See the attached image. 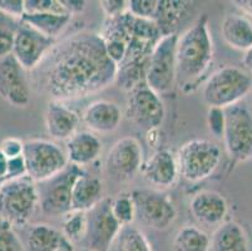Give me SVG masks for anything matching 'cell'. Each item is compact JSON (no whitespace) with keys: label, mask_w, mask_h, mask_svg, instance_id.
<instances>
[{"label":"cell","mask_w":252,"mask_h":251,"mask_svg":"<svg viewBox=\"0 0 252 251\" xmlns=\"http://www.w3.org/2000/svg\"><path fill=\"white\" fill-rule=\"evenodd\" d=\"M36 72V87L56 101L83 98L113 84L117 64L99 34L79 32L54 45Z\"/></svg>","instance_id":"1"},{"label":"cell","mask_w":252,"mask_h":251,"mask_svg":"<svg viewBox=\"0 0 252 251\" xmlns=\"http://www.w3.org/2000/svg\"><path fill=\"white\" fill-rule=\"evenodd\" d=\"M214 61V41L207 15L197 18L178 34L176 45V83L185 93H192Z\"/></svg>","instance_id":"2"},{"label":"cell","mask_w":252,"mask_h":251,"mask_svg":"<svg viewBox=\"0 0 252 251\" xmlns=\"http://www.w3.org/2000/svg\"><path fill=\"white\" fill-rule=\"evenodd\" d=\"M38 206L36 183L27 175L0 183V217L14 229L28 224Z\"/></svg>","instance_id":"3"},{"label":"cell","mask_w":252,"mask_h":251,"mask_svg":"<svg viewBox=\"0 0 252 251\" xmlns=\"http://www.w3.org/2000/svg\"><path fill=\"white\" fill-rule=\"evenodd\" d=\"M252 88V77L233 66L215 71L203 84V102L210 107L224 108L241 102Z\"/></svg>","instance_id":"4"},{"label":"cell","mask_w":252,"mask_h":251,"mask_svg":"<svg viewBox=\"0 0 252 251\" xmlns=\"http://www.w3.org/2000/svg\"><path fill=\"white\" fill-rule=\"evenodd\" d=\"M178 172L189 182H200L214 175L221 162L219 144L210 140H191L178 149Z\"/></svg>","instance_id":"5"},{"label":"cell","mask_w":252,"mask_h":251,"mask_svg":"<svg viewBox=\"0 0 252 251\" xmlns=\"http://www.w3.org/2000/svg\"><path fill=\"white\" fill-rule=\"evenodd\" d=\"M27 176L35 183L43 182L58 175L68 166L67 153L58 143L44 140L32 138L23 144Z\"/></svg>","instance_id":"6"},{"label":"cell","mask_w":252,"mask_h":251,"mask_svg":"<svg viewBox=\"0 0 252 251\" xmlns=\"http://www.w3.org/2000/svg\"><path fill=\"white\" fill-rule=\"evenodd\" d=\"M84 172L78 166H68L52 179L36 183L39 207L48 216H64L72 211V191L75 181Z\"/></svg>","instance_id":"7"},{"label":"cell","mask_w":252,"mask_h":251,"mask_svg":"<svg viewBox=\"0 0 252 251\" xmlns=\"http://www.w3.org/2000/svg\"><path fill=\"white\" fill-rule=\"evenodd\" d=\"M178 33L163 36L151 52L146 68V84L157 94H166L176 84V45Z\"/></svg>","instance_id":"8"},{"label":"cell","mask_w":252,"mask_h":251,"mask_svg":"<svg viewBox=\"0 0 252 251\" xmlns=\"http://www.w3.org/2000/svg\"><path fill=\"white\" fill-rule=\"evenodd\" d=\"M223 142L228 156L235 162L252 158V112L246 105L237 103L224 108Z\"/></svg>","instance_id":"9"},{"label":"cell","mask_w":252,"mask_h":251,"mask_svg":"<svg viewBox=\"0 0 252 251\" xmlns=\"http://www.w3.org/2000/svg\"><path fill=\"white\" fill-rule=\"evenodd\" d=\"M136 209V218L151 229L166 230L177 218V210L171 197L155 188H138L130 192Z\"/></svg>","instance_id":"10"},{"label":"cell","mask_w":252,"mask_h":251,"mask_svg":"<svg viewBox=\"0 0 252 251\" xmlns=\"http://www.w3.org/2000/svg\"><path fill=\"white\" fill-rule=\"evenodd\" d=\"M126 116L137 127L147 132L157 131L166 118V107L161 96L142 83L128 92Z\"/></svg>","instance_id":"11"},{"label":"cell","mask_w":252,"mask_h":251,"mask_svg":"<svg viewBox=\"0 0 252 251\" xmlns=\"http://www.w3.org/2000/svg\"><path fill=\"white\" fill-rule=\"evenodd\" d=\"M112 197H103L95 206L86 213L87 227L84 248L91 251H109L116 241L122 225L112 214Z\"/></svg>","instance_id":"12"},{"label":"cell","mask_w":252,"mask_h":251,"mask_svg":"<svg viewBox=\"0 0 252 251\" xmlns=\"http://www.w3.org/2000/svg\"><path fill=\"white\" fill-rule=\"evenodd\" d=\"M56 45V40L38 32L28 23L20 20L15 33L11 54L18 63L27 71L33 72L38 68L50 50Z\"/></svg>","instance_id":"13"},{"label":"cell","mask_w":252,"mask_h":251,"mask_svg":"<svg viewBox=\"0 0 252 251\" xmlns=\"http://www.w3.org/2000/svg\"><path fill=\"white\" fill-rule=\"evenodd\" d=\"M143 165V149L134 137H123L116 142L105 157V170L118 182H128L137 176Z\"/></svg>","instance_id":"14"},{"label":"cell","mask_w":252,"mask_h":251,"mask_svg":"<svg viewBox=\"0 0 252 251\" xmlns=\"http://www.w3.org/2000/svg\"><path fill=\"white\" fill-rule=\"evenodd\" d=\"M0 97L19 108L31 102V79L13 54L0 58Z\"/></svg>","instance_id":"15"},{"label":"cell","mask_w":252,"mask_h":251,"mask_svg":"<svg viewBox=\"0 0 252 251\" xmlns=\"http://www.w3.org/2000/svg\"><path fill=\"white\" fill-rule=\"evenodd\" d=\"M142 175L150 185L156 190L163 191L176 185L178 172L177 158L168 148H159L142 165Z\"/></svg>","instance_id":"16"},{"label":"cell","mask_w":252,"mask_h":251,"mask_svg":"<svg viewBox=\"0 0 252 251\" xmlns=\"http://www.w3.org/2000/svg\"><path fill=\"white\" fill-rule=\"evenodd\" d=\"M189 211L200 225L217 229L226 220L228 205L221 193L212 190H202L192 196Z\"/></svg>","instance_id":"17"},{"label":"cell","mask_w":252,"mask_h":251,"mask_svg":"<svg viewBox=\"0 0 252 251\" xmlns=\"http://www.w3.org/2000/svg\"><path fill=\"white\" fill-rule=\"evenodd\" d=\"M81 117L62 101L50 100L45 109V128L48 135L58 141H68L78 132Z\"/></svg>","instance_id":"18"},{"label":"cell","mask_w":252,"mask_h":251,"mask_svg":"<svg viewBox=\"0 0 252 251\" xmlns=\"http://www.w3.org/2000/svg\"><path fill=\"white\" fill-rule=\"evenodd\" d=\"M82 119L91 132L111 133L119 127L122 110L111 101L99 100L91 103L84 109Z\"/></svg>","instance_id":"19"},{"label":"cell","mask_w":252,"mask_h":251,"mask_svg":"<svg viewBox=\"0 0 252 251\" xmlns=\"http://www.w3.org/2000/svg\"><path fill=\"white\" fill-rule=\"evenodd\" d=\"M102 149V141L91 131H78L65 143L68 162L81 169L94 162Z\"/></svg>","instance_id":"20"},{"label":"cell","mask_w":252,"mask_h":251,"mask_svg":"<svg viewBox=\"0 0 252 251\" xmlns=\"http://www.w3.org/2000/svg\"><path fill=\"white\" fill-rule=\"evenodd\" d=\"M221 34L226 44L237 50H249L252 47V23L242 14L230 13L221 23Z\"/></svg>","instance_id":"21"},{"label":"cell","mask_w":252,"mask_h":251,"mask_svg":"<svg viewBox=\"0 0 252 251\" xmlns=\"http://www.w3.org/2000/svg\"><path fill=\"white\" fill-rule=\"evenodd\" d=\"M103 199V182L86 171L78 177L72 191V210L87 213Z\"/></svg>","instance_id":"22"},{"label":"cell","mask_w":252,"mask_h":251,"mask_svg":"<svg viewBox=\"0 0 252 251\" xmlns=\"http://www.w3.org/2000/svg\"><path fill=\"white\" fill-rule=\"evenodd\" d=\"M208 251H249L244 227L236 221H224L211 236Z\"/></svg>","instance_id":"23"},{"label":"cell","mask_w":252,"mask_h":251,"mask_svg":"<svg viewBox=\"0 0 252 251\" xmlns=\"http://www.w3.org/2000/svg\"><path fill=\"white\" fill-rule=\"evenodd\" d=\"M192 6L191 1L178 0H158V6L153 22L158 27L161 36L177 33L180 23L185 20Z\"/></svg>","instance_id":"24"},{"label":"cell","mask_w":252,"mask_h":251,"mask_svg":"<svg viewBox=\"0 0 252 251\" xmlns=\"http://www.w3.org/2000/svg\"><path fill=\"white\" fill-rule=\"evenodd\" d=\"M68 241L59 230L48 224H34L28 227L25 251H59Z\"/></svg>","instance_id":"25"},{"label":"cell","mask_w":252,"mask_h":251,"mask_svg":"<svg viewBox=\"0 0 252 251\" xmlns=\"http://www.w3.org/2000/svg\"><path fill=\"white\" fill-rule=\"evenodd\" d=\"M23 22L28 23L36 31L44 36L56 40L59 36L68 27L72 20L70 14H54V13H36L24 14L22 18Z\"/></svg>","instance_id":"26"},{"label":"cell","mask_w":252,"mask_h":251,"mask_svg":"<svg viewBox=\"0 0 252 251\" xmlns=\"http://www.w3.org/2000/svg\"><path fill=\"white\" fill-rule=\"evenodd\" d=\"M211 236L194 225H186L177 231L173 240L175 251H208Z\"/></svg>","instance_id":"27"},{"label":"cell","mask_w":252,"mask_h":251,"mask_svg":"<svg viewBox=\"0 0 252 251\" xmlns=\"http://www.w3.org/2000/svg\"><path fill=\"white\" fill-rule=\"evenodd\" d=\"M114 244L117 251H153L147 236L132 224L122 226Z\"/></svg>","instance_id":"28"},{"label":"cell","mask_w":252,"mask_h":251,"mask_svg":"<svg viewBox=\"0 0 252 251\" xmlns=\"http://www.w3.org/2000/svg\"><path fill=\"white\" fill-rule=\"evenodd\" d=\"M62 234L70 244L83 241L87 227V215L84 211L72 210L63 216Z\"/></svg>","instance_id":"29"},{"label":"cell","mask_w":252,"mask_h":251,"mask_svg":"<svg viewBox=\"0 0 252 251\" xmlns=\"http://www.w3.org/2000/svg\"><path fill=\"white\" fill-rule=\"evenodd\" d=\"M112 214L122 226L130 225L136 220V209L130 192H122L113 197L111 202Z\"/></svg>","instance_id":"30"},{"label":"cell","mask_w":252,"mask_h":251,"mask_svg":"<svg viewBox=\"0 0 252 251\" xmlns=\"http://www.w3.org/2000/svg\"><path fill=\"white\" fill-rule=\"evenodd\" d=\"M20 20L0 10V58L11 54L15 33L20 24Z\"/></svg>","instance_id":"31"},{"label":"cell","mask_w":252,"mask_h":251,"mask_svg":"<svg viewBox=\"0 0 252 251\" xmlns=\"http://www.w3.org/2000/svg\"><path fill=\"white\" fill-rule=\"evenodd\" d=\"M0 251H25L14 226L0 217Z\"/></svg>","instance_id":"32"},{"label":"cell","mask_w":252,"mask_h":251,"mask_svg":"<svg viewBox=\"0 0 252 251\" xmlns=\"http://www.w3.org/2000/svg\"><path fill=\"white\" fill-rule=\"evenodd\" d=\"M69 14L62 0H24V14Z\"/></svg>","instance_id":"33"},{"label":"cell","mask_w":252,"mask_h":251,"mask_svg":"<svg viewBox=\"0 0 252 251\" xmlns=\"http://www.w3.org/2000/svg\"><path fill=\"white\" fill-rule=\"evenodd\" d=\"M158 0H129L127 1V10L133 17L141 19L153 20L157 11Z\"/></svg>","instance_id":"34"},{"label":"cell","mask_w":252,"mask_h":251,"mask_svg":"<svg viewBox=\"0 0 252 251\" xmlns=\"http://www.w3.org/2000/svg\"><path fill=\"white\" fill-rule=\"evenodd\" d=\"M224 109L217 107H210L207 112V126L212 136L217 138L223 137L224 131Z\"/></svg>","instance_id":"35"},{"label":"cell","mask_w":252,"mask_h":251,"mask_svg":"<svg viewBox=\"0 0 252 251\" xmlns=\"http://www.w3.org/2000/svg\"><path fill=\"white\" fill-rule=\"evenodd\" d=\"M99 5L105 18L118 17L127 11V1L125 0H102Z\"/></svg>","instance_id":"36"},{"label":"cell","mask_w":252,"mask_h":251,"mask_svg":"<svg viewBox=\"0 0 252 251\" xmlns=\"http://www.w3.org/2000/svg\"><path fill=\"white\" fill-rule=\"evenodd\" d=\"M23 144L24 142L18 138H6L0 144V151L3 152L8 158H14L23 155Z\"/></svg>","instance_id":"37"},{"label":"cell","mask_w":252,"mask_h":251,"mask_svg":"<svg viewBox=\"0 0 252 251\" xmlns=\"http://www.w3.org/2000/svg\"><path fill=\"white\" fill-rule=\"evenodd\" d=\"M0 10L10 17L22 19L24 15V0H0Z\"/></svg>","instance_id":"38"},{"label":"cell","mask_w":252,"mask_h":251,"mask_svg":"<svg viewBox=\"0 0 252 251\" xmlns=\"http://www.w3.org/2000/svg\"><path fill=\"white\" fill-rule=\"evenodd\" d=\"M62 3L70 15L81 13L86 8V1H81V0H62Z\"/></svg>","instance_id":"39"},{"label":"cell","mask_w":252,"mask_h":251,"mask_svg":"<svg viewBox=\"0 0 252 251\" xmlns=\"http://www.w3.org/2000/svg\"><path fill=\"white\" fill-rule=\"evenodd\" d=\"M9 172V158L0 151V182L8 179Z\"/></svg>","instance_id":"40"},{"label":"cell","mask_w":252,"mask_h":251,"mask_svg":"<svg viewBox=\"0 0 252 251\" xmlns=\"http://www.w3.org/2000/svg\"><path fill=\"white\" fill-rule=\"evenodd\" d=\"M233 4H236L242 11L252 17V0H237V1H233Z\"/></svg>","instance_id":"41"},{"label":"cell","mask_w":252,"mask_h":251,"mask_svg":"<svg viewBox=\"0 0 252 251\" xmlns=\"http://www.w3.org/2000/svg\"><path fill=\"white\" fill-rule=\"evenodd\" d=\"M242 63L246 67V69L249 71V74L252 77V47L249 50H246L244 54V58H242Z\"/></svg>","instance_id":"42"},{"label":"cell","mask_w":252,"mask_h":251,"mask_svg":"<svg viewBox=\"0 0 252 251\" xmlns=\"http://www.w3.org/2000/svg\"><path fill=\"white\" fill-rule=\"evenodd\" d=\"M59 251H75V250H74V246H73V244H70L69 241H65V244H64V245L59 249Z\"/></svg>","instance_id":"43"},{"label":"cell","mask_w":252,"mask_h":251,"mask_svg":"<svg viewBox=\"0 0 252 251\" xmlns=\"http://www.w3.org/2000/svg\"><path fill=\"white\" fill-rule=\"evenodd\" d=\"M78 251H91V250H88V249H83V248H82L81 250H78Z\"/></svg>","instance_id":"44"},{"label":"cell","mask_w":252,"mask_h":251,"mask_svg":"<svg viewBox=\"0 0 252 251\" xmlns=\"http://www.w3.org/2000/svg\"><path fill=\"white\" fill-rule=\"evenodd\" d=\"M0 183H1V182H0Z\"/></svg>","instance_id":"45"}]
</instances>
